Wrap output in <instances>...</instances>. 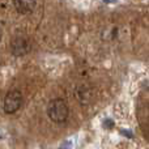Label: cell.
Returning <instances> with one entry per match:
<instances>
[{
  "instance_id": "cell-4",
  "label": "cell",
  "mask_w": 149,
  "mask_h": 149,
  "mask_svg": "<svg viewBox=\"0 0 149 149\" xmlns=\"http://www.w3.org/2000/svg\"><path fill=\"white\" fill-rule=\"evenodd\" d=\"M36 0H13V7L21 15H29L36 9Z\"/></svg>"
},
{
  "instance_id": "cell-1",
  "label": "cell",
  "mask_w": 149,
  "mask_h": 149,
  "mask_svg": "<svg viewBox=\"0 0 149 149\" xmlns=\"http://www.w3.org/2000/svg\"><path fill=\"white\" fill-rule=\"evenodd\" d=\"M70 109L63 100H52L47 107V115L54 123H64L68 118Z\"/></svg>"
},
{
  "instance_id": "cell-2",
  "label": "cell",
  "mask_w": 149,
  "mask_h": 149,
  "mask_svg": "<svg viewBox=\"0 0 149 149\" xmlns=\"http://www.w3.org/2000/svg\"><path fill=\"white\" fill-rule=\"evenodd\" d=\"M22 94L18 90H10L7 93L3 102V109L7 114H13L17 110H20V107L22 106Z\"/></svg>"
},
{
  "instance_id": "cell-3",
  "label": "cell",
  "mask_w": 149,
  "mask_h": 149,
  "mask_svg": "<svg viewBox=\"0 0 149 149\" xmlns=\"http://www.w3.org/2000/svg\"><path fill=\"white\" fill-rule=\"evenodd\" d=\"M10 51L15 56H24L30 51V42L26 36H15L10 41Z\"/></svg>"
},
{
  "instance_id": "cell-5",
  "label": "cell",
  "mask_w": 149,
  "mask_h": 149,
  "mask_svg": "<svg viewBox=\"0 0 149 149\" xmlns=\"http://www.w3.org/2000/svg\"><path fill=\"white\" fill-rule=\"evenodd\" d=\"M1 36H3V31H1V28H0V39H1Z\"/></svg>"
}]
</instances>
